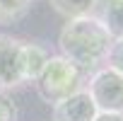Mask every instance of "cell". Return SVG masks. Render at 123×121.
I'll list each match as a JSON object with an SVG mask.
<instances>
[{
	"label": "cell",
	"mask_w": 123,
	"mask_h": 121,
	"mask_svg": "<svg viewBox=\"0 0 123 121\" xmlns=\"http://www.w3.org/2000/svg\"><path fill=\"white\" fill-rule=\"evenodd\" d=\"M111 41L113 39L109 36V32L94 15L80 17V20H68V24L58 34L60 56L70 60L82 75L99 70V66L106 60Z\"/></svg>",
	"instance_id": "cell-1"
},
{
	"label": "cell",
	"mask_w": 123,
	"mask_h": 121,
	"mask_svg": "<svg viewBox=\"0 0 123 121\" xmlns=\"http://www.w3.org/2000/svg\"><path fill=\"white\" fill-rule=\"evenodd\" d=\"M94 121H123V114H97V119Z\"/></svg>",
	"instance_id": "cell-12"
},
{
	"label": "cell",
	"mask_w": 123,
	"mask_h": 121,
	"mask_svg": "<svg viewBox=\"0 0 123 121\" xmlns=\"http://www.w3.org/2000/svg\"><path fill=\"white\" fill-rule=\"evenodd\" d=\"M22 82V41L10 34H0V92L15 90Z\"/></svg>",
	"instance_id": "cell-4"
},
{
	"label": "cell",
	"mask_w": 123,
	"mask_h": 121,
	"mask_svg": "<svg viewBox=\"0 0 123 121\" xmlns=\"http://www.w3.org/2000/svg\"><path fill=\"white\" fill-rule=\"evenodd\" d=\"M106 60H109V68L121 73L123 75V39H113L111 46H109V53H106Z\"/></svg>",
	"instance_id": "cell-10"
},
{
	"label": "cell",
	"mask_w": 123,
	"mask_h": 121,
	"mask_svg": "<svg viewBox=\"0 0 123 121\" xmlns=\"http://www.w3.org/2000/svg\"><path fill=\"white\" fill-rule=\"evenodd\" d=\"M97 107L87 90H80L63 102L53 104V121H94L97 119Z\"/></svg>",
	"instance_id": "cell-5"
},
{
	"label": "cell",
	"mask_w": 123,
	"mask_h": 121,
	"mask_svg": "<svg viewBox=\"0 0 123 121\" xmlns=\"http://www.w3.org/2000/svg\"><path fill=\"white\" fill-rule=\"evenodd\" d=\"M0 121H17V104L7 92H0Z\"/></svg>",
	"instance_id": "cell-11"
},
{
	"label": "cell",
	"mask_w": 123,
	"mask_h": 121,
	"mask_svg": "<svg viewBox=\"0 0 123 121\" xmlns=\"http://www.w3.org/2000/svg\"><path fill=\"white\" fill-rule=\"evenodd\" d=\"M31 3H34V0H31Z\"/></svg>",
	"instance_id": "cell-13"
},
{
	"label": "cell",
	"mask_w": 123,
	"mask_h": 121,
	"mask_svg": "<svg viewBox=\"0 0 123 121\" xmlns=\"http://www.w3.org/2000/svg\"><path fill=\"white\" fill-rule=\"evenodd\" d=\"M31 7V0H0V24L19 22Z\"/></svg>",
	"instance_id": "cell-9"
},
{
	"label": "cell",
	"mask_w": 123,
	"mask_h": 121,
	"mask_svg": "<svg viewBox=\"0 0 123 121\" xmlns=\"http://www.w3.org/2000/svg\"><path fill=\"white\" fill-rule=\"evenodd\" d=\"M97 7H99L97 20L104 24L109 36L123 39V0H97Z\"/></svg>",
	"instance_id": "cell-7"
},
{
	"label": "cell",
	"mask_w": 123,
	"mask_h": 121,
	"mask_svg": "<svg viewBox=\"0 0 123 121\" xmlns=\"http://www.w3.org/2000/svg\"><path fill=\"white\" fill-rule=\"evenodd\" d=\"M51 53L41 46V44H31V41H22V75L24 82H36L39 75L43 73L46 63H48Z\"/></svg>",
	"instance_id": "cell-6"
},
{
	"label": "cell",
	"mask_w": 123,
	"mask_h": 121,
	"mask_svg": "<svg viewBox=\"0 0 123 121\" xmlns=\"http://www.w3.org/2000/svg\"><path fill=\"white\" fill-rule=\"evenodd\" d=\"M51 7L65 20H80L89 17L97 7V0H48Z\"/></svg>",
	"instance_id": "cell-8"
},
{
	"label": "cell",
	"mask_w": 123,
	"mask_h": 121,
	"mask_svg": "<svg viewBox=\"0 0 123 121\" xmlns=\"http://www.w3.org/2000/svg\"><path fill=\"white\" fill-rule=\"evenodd\" d=\"M87 94L92 97L97 111L101 114H123V75L106 68H99L89 75Z\"/></svg>",
	"instance_id": "cell-3"
},
{
	"label": "cell",
	"mask_w": 123,
	"mask_h": 121,
	"mask_svg": "<svg viewBox=\"0 0 123 121\" xmlns=\"http://www.w3.org/2000/svg\"><path fill=\"white\" fill-rule=\"evenodd\" d=\"M82 78L85 75L70 63V60H65L63 56H51L46 68H43V73L39 75V80L34 85H36L39 97L46 104L53 107L58 102H63L65 97L80 92L82 90Z\"/></svg>",
	"instance_id": "cell-2"
}]
</instances>
